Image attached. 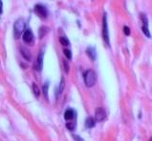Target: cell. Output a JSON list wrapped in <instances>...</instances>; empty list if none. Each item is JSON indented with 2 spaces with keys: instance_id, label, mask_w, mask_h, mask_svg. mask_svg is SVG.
Wrapping results in <instances>:
<instances>
[{
  "instance_id": "cell-16",
  "label": "cell",
  "mask_w": 152,
  "mask_h": 141,
  "mask_svg": "<svg viewBox=\"0 0 152 141\" xmlns=\"http://www.w3.org/2000/svg\"><path fill=\"white\" fill-rule=\"evenodd\" d=\"M66 127H67V129H69L70 131H74L75 130V128H76V122L74 121V122H68V123L66 124Z\"/></svg>"
},
{
  "instance_id": "cell-3",
  "label": "cell",
  "mask_w": 152,
  "mask_h": 141,
  "mask_svg": "<svg viewBox=\"0 0 152 141\" xmlns=\"http://www.w3.org/2000/svg\"><path fill=\"white\" fill-rule=\"evenodd\" d=\"M102 37H103L105 43L109 45V34H108V26H107V17L106 14H104L103 19H102Z\"/></svg>"
},
{
  "instance_id": "cell-18",
  "label": "cell",
  "mask_w": 152,
  "mask_h": 141,
  "mask_svg": "<svg viewBox=\"0 0 152 141\" xmlns=\"http://www.w3.org/2000/svg\"><path fill=\"white\" fill-rule=\"evenodd\" d=\"M63 52H64V54H65V56H66L67 59H69V60H70V59L72 58V52H71L70 50L64 49V50H63Z\"/></svg>"
},
{
  "instance_id": "cell-19",
  "label": "cell",
  "mask_w": 152,
  "mask_h": 141,
  "mask_svg": "<svg viewBox=\"0 0 152 141\" xmlns=\"http://www.w3.org/2000/svg\"><path fill=\"white\" fill-rule=\"evenodd\" d=\"M142 32H144V33L147 35V37H151V35H150V33H149V30L147 29V27H145V26H142Z\"/></svg>"
},
{
  "instance_id": "cell-23",
  "label": "cell",
  "mask_w": 152,
  "mask_h": 141,
  "mask_svg": "<svg viewBox=\"0 0 152 141\" xmlns=\"http://www.w3.org/2000/svg\"><path fill=\"white\" fill-rule=\"evenodd\" d=\"M73 137H74V140L75 141H84L79 136H77V134H73Z\"/></svg>"
},
{
  "instance_id": "cell-8",
  "label": "cell",
  "mask_w": 152,
  "mask_h": 141,
  "mask_svg": "<svg viewBox=\"0 0 152 141\" xmlns=\"http://www.w3.org/2000/svg\"><path fill=\"white\" fill-rule=\"evenodd\" d=\"M86 54H87L89 58L91 59L92 61L96 60V56H97L96 54H97V52H96V49L94 48V47H92V46L88 47V48L86 49Z\"/></svg>"
},
{
  "instance_id": "cell-12",
  "label": "cell",
  "mask_w": 152,
  "mask_h": 141,
  "mask_svg": "<svg viewBox=\"0 0 152 141\" xmlns=\"http://www.w3.org/2000/svg\"><path fill=\"white\" fill-rule=\"evenodd\" d=\"M49 32V29L46 27H41L39 29V38H42V37H44L45 34H47Z\"/></svg>"
},
{
  "instance_id": "cell-4",
  "label": "cell",
  "mask_w": 152,
  "mask_h": 141,
  "mask_svg": "<svg viewBox=\"0 0 152 141\" xmlns=\"http://www.w3.org/2000/svg\"><path fill=\"white\" fill-rule=\"evenodd\" d=\"M35 12L38 15L40 18H46V17L48 16V11H47V9H46L45 6H43L41 4L36 5Z\"/></svg>"
},
{
  "instance_id": "cell-1",
  "label": "cell",
  "mask_w": 152,
  "mask_h": 141,
  "mask_svg": "<svg viewBox=\"0 0 152 141\" xmlns=\"http://www.w3.org/2000/svg\"><path fill=\"white\" fill-rule=\"evenodd\" d=\"M26 30V22L22 18H19L14 22V36L18 38L20 35H22L24 31Z\"/></svg>"
},
{
  "instance_id": "cell-15",
  "label": "cell",
  "mask_w": 152,
  "mask_h": 141,
  "mask_svg": "<svg viewBox=\"0 0 152 141\" xmlns=\"http://www.w3.org/2000/svg\"><path fill=\"white\" fill-rule=\"evenodd\" d=\"M33 90H34V93H35V95L36 96V97H38L39 95H40V91H39L38 87L36 83L33 84Z\"/></svg>"
},
{
  "instance_id": "cell-20",
  "label": "cell",
  "mask_w": 152,
  "mask_h": 141,
  "mask_svg": "<svg viewBox=\"0 0 152 141\" xmlns=\"http://www.w3.org/2000/svg\"><path fill=\"white\" fill-rule=\"evenodd\" d=\"M141 17H142V22H144V26L147 27L148 22H147V17H145V15H144V14H142V15H141Z\"/></svg>"
},
{
  "instance_id": "cell-22",
  "label": "cell",
  "mask_w": 152,
  "mask_h": 141,
  "mask_svg": "<svg viewBox=\"0 0 152 141\" xmlns=\"http://www.w3.org/2000/svg\"><path fill=\"white\" fill-rule=\"evenodd\" d=\"M123 33H125V34H126V35H129L130 34V29L127 26L123 27Z\"/></svg>"
},
{
  "instance_id": "cell-13",
  "label": "cell",
  "mask_w": 152,
  "mask_h": 141,
  "mask_svg": "<svg viewBox=\"0 0 152 141\" xmlns=\"http://www.w3.org/2000/svg\"><path fill=\"white\" fill-rule=\"evenodd\" d=\"M60 44L62 46H69L70 45V42H69V40H68L66 37H64V36H60Z\"/></svg>"
},
{
  "instance_id": "cell-14",
  "label": "cell",
  "mask_w": 152,
  "mask_h": 141,
  "mask_svg": "<svg viewBox=\"0 0 152 141\" xmlns=\"http://www.w3.org/2000/svg\"><path fill=\"white\" fill-rule=\"evenodd\" d=\"M48 87H49V83L46 82L44 85H43V93H44V96L46 99H48Z\"/></svg>"
},
{
  "instance_id": "cell-21",
  "label": "cell",
  "mask_w": 152,
  "mask_h": 141,
  "mask_svg": "<svg viewBox=\"0 0 152 141\" xmlns=\"http://www.w3.org/2000/svg\"><path fill=\"white\" fill-rule=\"evenodd\" d=\"M63 66H64V68H65V72L68 74L69 73V65H68V62L66 60H64L63 61Z\"/></svg>"
},
{
  "instance_id": "cell-10",
  "label": "cell",
  "mask_w": 152,
  "mask_h": 141,
  "mask_svg": "<svg viewBox=\"0 0 152 141\" xmlns=\"http://www.w3.org/2000/svg\"><path fill=\"white\" fill-rule=\"evenodd\" d=\"M42 62H43V52H40L39 55H38V60H36V64H35V68L38 71H41Z\"/></svg>"
},
{
  "instance_id": "cell-7",
  "label": "cell",
  "mask_w": 152,
  "mask_h": 141,
  "mask_svg": "<svg viewBox=\"0 0 152 141\" xmlns=\"http://www.w3.org/2000/svg\"><path fill=\"white\" fill-rule=\"evenodd\" d=\"M76 112L74 111V110L72 109H69V110H67L66 112H65V114H64V118L66 119L67 121H70V120H73V119H75L76 118Z\"/></svg>"
},
{
  "instance_id": "cell-24",
  "label": "cell",
  "mask_w": 152,
  "mask_h": 141,
  "mask_svg": "<svg viewBox=\"0 0 152 141\" xmlns=\"http://www.w3.org/2000/svg\"><path fill=\"white\" fill-rule=\"evenodd\" d=\"M2 12H3V3L0 1V14H2Z\"/></svg>"
},
{
  "instance_id": "cell-17",
  "label": "cell",
  "mask_w": 152,
  "mask_h": 141,
  "mask_svg": "<svg viewBox=\"0 0 152 141\" xmlns=\"http://www.w3.org/2000/svg\"><path fill=\"white\" fill-rule=\"evenodd\" d=\"M64 87H65V79H64V77H62L60 80V89H58L60 93H62V91L64 90Z\"/></svg>"
},
{
  "instance_id": "cell-5",
  "label": "cell",
  "mask_w": 152,
  "mask_h": 141,
  "mask_svg": "<svg viewBox=\"0 0 152 141\" xmlns=\"http://www.w3.org/2000/svg\"><path fill=\"white\" fill-rule=\"evenodd\" d=\"M105 117H106V114H105L104 110L102 108H101V107L97 108V110H96V112H95L96 120H97L98 122H101V121H103L105 119Z\"/></svg>"
},
{
  "instance_id": "cell-9",
  "label": "cell",
  "mask_w": 152,
  "mask_h": 141,
  "mask_svg": "<svg viewBox=\"0 0 152 141\" xmlns=\"http://www.w3.org/2000/svg\"><path fill=\"white\" fill-rule=\"evenodd\" d=\"M20 52H21V54H22V56L26 59V60H28V61L31 60V58H32V54H31V52L27 48L21 46L20 47Z\"/></svg>"
},
{
  "instance_id": "cell-25",
  "label": "cell",
  "mask_w": 152,
  "mask_h": 141,
  "mask_svg": "<svg viewBox=\"0 0 152 141\" xmlns=\"http://www.w3.org/2000/svg\"><path fill=\"white\" fill-rule=\"evenodd\" d=\"M149 141H152V140H151V139H150V140H149Z\"/></svg>"
},
{
  "instance_id": "cell-2",
  "label": "cell",
  "mask_w": 152,
  "mask_h": 141,
  "mask_svg": "<svg viewBox=\"0 0 152 141\" xmlns=\"http://www.w3.org/2000/svg\"><path fill=\"white\" fill-rule=\"evenodd\" d=\"M83 78H84L85 85L91 88L95 85L96 81H97V74L93 70H87L83 74Z\"/></svg>"
},
{
  "instance_id": "cell-11",
  "label": "cell",
  "mask_w": 152,
  "mask_h": 141,
  "mask_svg": "<svg viewBox=\"0 0 152 141\" xmlns=\"http://www.w3.org/2000/svg\"><path fill=\"white\" fill-rule=\"evenodd\" d=\"M95 126V119L93 117H88L86 118L85 120V127L86 128H89V129H91Z\"/></svg>"
},
{
  "instance_id": "cell-6",
  "label": "cell",
  "mask_w": 152,
  "mask_h": 141,
  "mask_svg": "<svg viewBox=\"0 0 152 141\" xmlns=\"http://www.w3.org/2000/svg\"><path fill=\"white\" fill-rule=\"evenodd\" d=\"M22 35H23L24 42H26V43H31L34 40V34H33V32L30 29H27V30L24 31Z\"/></svg>"
}]
</instances>
